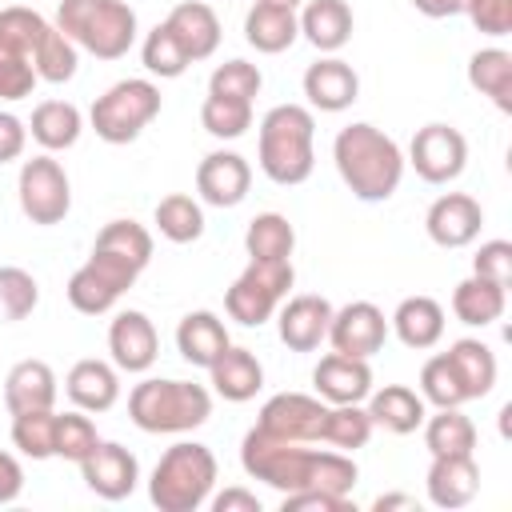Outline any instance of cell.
Returning <instances> with one entry per match:
<instances>
[{"label":"cell","mask_w":512,"mask_h":512,"mask_svg":"<svg viewBox=\"0 0 512 512\" xmlns=\"http://www.w3.org/2000/svg\"><path fill=\"white\" fill-rule=\"evenodd\" d=\"M240 464L252 480H264L276 492H296V488H320L332 496H352L360 468L352 452L336 448H312L304 440H284L264 432L260 424L248 428L240 440Z\"/></svg>","instance_id":"obj_1"},{"label":"cell","mask_w":512,"mask_h":512,"mask_svg":"<svg viewBox=\"0 0 512 512\" xmlns=\"http://www.w3.org/2000/svg\"><path fill=\"white\" fill-rule=\"evenodd\" d=\"M152 232L136 220H108L96 232L92 256L68 280V304L84 316H104L148 268Z\"/></svg>","instance_id":"obj_2"},{"label":"cell","mask_w":512,"mask_h":512,"mask_svg":"<svg viewBox=\"0 0 512 512\" xmlns=\"http://www.w3.org/2000/svg\"><path fill=\"white\" fill-rule=\"evenodd\" d=\"M332 160L348 192L364 204L388 200L404 180V152L376 124H348L332 140Z\"/></svg>","instance_id":"obj_3"},{"label":"cell","mask_w":512,"mask_h":512,"mask_svg":"<svg viewBox=\"0 0 512 512\" xmlns=\"http://www.w3.org/2000/svg\"><path fill=\"white\" fill-rule=\"evenodd\" d=\"M316 120L304 104H276L260 120V140H256V160L260 172L272 184H304L316 168Z\"/></svg>","instance_id":"obj_4"},{"label":"cell","mask_w":512,"mask_h":512,"mask_svg":"<svg viewBox=\"0 0 512 512\" xmlns=\"http://www.w3.org/2000/svg\"><path fill=\"white\" fill-rule=\"evenodd\" d=\"M128 416L140 432H192L212 416V392L192 380H140L128 392Z\"/></svg>","instance_id":"obj_5"},{"label":"cell","mask_w":512,"mask_h":512,"mask_svg":"<svg viewBox=\"0 0 512 512\" xmlns=\"http://www.w3.org/2000/svg\"><path fill=\"white\" fill-rule=\"evenodd\" d=\"M212 488H216L212 448L196 440H180L156 460L148 480V500L160 512H196L200 504H208Z\"/></svg>","instance_id":"obj_6"},{"label":"cell","mask_w":512,"mask_h":512,"mask_svg":"<svg viewBox=\"0 0 512 512\" xmlns=\"http://www.w3.org/2000/svg\"><path fill=\"white\" fill-rule=\"evenodd\" d=\"M56 28L96 60H120L136 44V12L124 0H60Z\"/></svg>","instance_id":"obj_7"},{"label":"cell","mask_w":512,"mask_h":512,"mask_svg":"<svg viewBox=\"0 0 512 512\" xmlns=\"http://www.w3.org/2000/svg\"><path fill=\"white\" fill-rule=\"evenodd\" d=\"M52 24L32 8H0V100H24L36 88V56Z\"/></svg>","instance_id":"obj_8"},{"label":"cell","mask_w":512,"mask_h":512,"mask_svg":"<svg viewBox=\"0 0 512 512\" xmlns=\"http://www.w3.org/2000/svg\"><path fill=\"white\" fill-rule=\"evenodd\" d=\"M156 116H160V88L140 76L116 80L104 96H96V104L88 112L92 132L104 144H132Z\"/></svg>","instance_id":"obj_9"},{"label":"cell","mask_w":512,"mask_h":512,"mask_svg":"<svg viewBox=\"0 0 512 512\" xmlns=\"http://www.w3.org/2000/svg\"><path fill=\"white\" fill-rule=\"evenodd\" d=\"M292 280H296L292 260H248V268L224 292V308L236 324L260 328L264 320H272V312L288 296Z\"/></svg>","instance_id":"obj_10"},{"label":"cell","mask_w":512,"mask_h":512,"mask_svg":"<svg viewBox=\"0 0 512 512\" xmlns=\"http://www.w3.org/2000/svg\"><path fill=\"white\" fill-rule=\"evenodd\" d=\"M16 196H20V212L40 224V228H52L68 216L72 208V184H68V172L60 160H52L48 152L44 156H32L20 164V180H16Z\"/></svg>","instance_id":"obj_11"},{"label":"cell","mask_w":512,"mask_h":512,"mask_svg":"<svg viewBox=\"0 0 512 512\" xmlns=\"http://www.w3.org/2000/svg\"><path fill=\"white\" fill-rule=\"evenodd\" d=\"M404 164H412L416 176L428 184H448L468 164V140L452 124H424V128H416Z\"/></svg>","instance_id":"obj_12"},{"label":"cell","mask_w":512,"mask_h":512,"mask_svg":"<svg viewBox=\"0 0 512 512\" xmlns=\"http://www.w3.org/2000/svg\"><path fill=\"white\" fill-rule=\"evenodd\" d=\"M328 408L320 396H304V392H276L272 400H264L260 408V428L284 440H304V444H324V424H328Z\"/></svg>","instance_id":"obj_13"},{"label":"cell","mask_w":512,"mask_h":512,"mask_svg":"<svg viewBox=\"0 0 512 512\" xmlns=\"http://www.w3.org/2000/svg\"><path fill=\"white\" fill-rule=\"evenodd\" d=\"M328 340L336 352L344 356H376L388 340V320L372 300H352L344 308H332V324H328Z\"/></svg>","instance_id":"obj_14"},{"label":"cell","mask_w":512,"mask_h":512,"mask_svg":"<svg viewBox=\"0 0 512 512\" xmlns=\"http://www.w3.org/2000/svg\"><path fill=\"white\" fill-rule=\"evenodd\" d=\"M80 476L88 484V492H96L100 500H124L136 492L140 484V464L136 456L116 444V440H100L84 460H80Z\"/></svg>","instance_id":"obj_15"},{"label":"cell","mask_w":512,"mask_h":512,"mask_svg":"<svg viewBox=\"0 0 512 512\" xmlns=\"http://www.w3.org/2000/svg\"><path fill=\"white\" fill-rule=\"evenodd\" d=\"M424 228H428V240L440 248H468L484 228V208L468 192H444L432 200Z\"/></svg>","instance_id":"obj_16"},{"label":"cell","mask_w":512,"mask_h":512,"mask_svg":"<svg viewBox=\"0 0 512 512\" xmlns=\"http://www.w3.org/2000/svg\"><path fill=\"white\" fill-rule=\"evenodd\" d=\"M252 188V168L240 152H208L196 168V192L212 208H236Z\"/></svg>","instance_id":"obj_17"},{"label":"cell","mask_w":512,"mask_h":512,"mask_svg":"<svg viewBox=\"0 0 512 512\" xmlns=\"http://www.w3.org/2000/svg\"><path fill=\"white\" fill-rule=\"evenodd\" d=\"M108 352L120 372H148L160 356V336L144 312L124 308V312H116V320L108 328Z\"/></svg>","instance_id":"obj_18"},{"label":"cell","mask_w":512,"mask_h":512,"mask_svg":"<svg viewBox=\"0 0 512 512\" xmlns=\"http://www.w3.org/2000/svg\"><path fill=\"white\" fill-rule=\"evenodd\" d=\"M312 384H316V396L324 404H360L372 392V368L360 356L328 352L312 368Z\"/></svg>","instance_id":"obj_19"},{"label":"cell","mask_w":512,"mask_h":512,"mask_svg":"<svg viewBox=\"0 0 512 512\" xmlns=\"http://www.w3.org/2000/svg\"><path fill=\"white\" fill-rule=\"evenodd\" d=\"M304 96L320 112H344L360 96V76H356V68L348 60L324 56V60L308 64V72H304Z\"/></svg>","instance_id":"obj_20"},{"label":"cell","mask_w":512,"mask_h":512,"mask_svg":"<svg viewBox=\"0 0 512 512\" xmlns=\"http://www.w3.org/2000/svg\"><path fill=\"white\" fill-rule=\"evenodd\" d=\"M276 324H280V340H284L292 352H316V348L328 340L332 304H328L324 296H312V292L292 296V300L280 308Z\"/></svg>","instance_id":"obj_21"},{"label":"cell","mask_w":512,"mask_h":512,"mask_svg":"<svg viewBox=\"0 0 512 512\" xmlns=\"http://www.w3.org/2000/svg\"><path fill=\"white\" fill-rule=\"evenodd\" d=\"M428 500L436 508H464L476 500L480 492V468H476V456L472 452H460V456H432V468H428Z\"/></svg>","instance_id":"obj_22"},{"label":"cell","mask_w":512,"mask_h":512,"mask_svg":"<svg viewBox=\"0 0 512 512\" xmlns=\"http://www.w3.org/2000/svg\"><path fill=\"white\" fill-rule=\"evenodd\" d=\"M64 392L80 412H108L120 400V376L108 360H76L64 376Z\"/></svg>","instance_id":"obj_23"},{"label":"cell","mask_w":512,"mask_h":512,"mask_svg":"<svg viewBox=\"0 0 512 512\" xmlns=\"http://www.w3.org/2000/svg\"><path fill=\"white\" fill-rule=\"evenodd\" d=\"M56 372L44 360H20L4 376V404L12 416L20 412H48L56 408Z\"/></svg>","instance_id":"obj_24"},{"label":"cell","mask_w":512,"mask_h":512,"mask_svg":"<svg viewBox=\"0 0 512 512\" xmlns=\"http://www.w3.org/2000/svg\"><path fill=\"white\" fill-rule=\"evenodd\" d=\"M364 412H368L372 428H384L392 436L416 432L424 424V416H428L424 396L416 388H408V384H384V388L368 392V408Z\"/></svg>","instance_id":"obj_25"},{"label":"cell","mask_w":512,"mask_h":512,"mask_svg":"<svg viewBox=\"0 0 512 512\" xmlns=\"http://www.w3.org/2000/svg\"><path fill=\"white\" fill-rule=\"evenodd\" d=\"M164 24L176 32V40L184 44L188 60H208V56L220 48V36H224V32H220V16H216L212 4H204V0H184V4H176Z\"/></svg>","instance_id":"obj_26"},{"label":"cell","mask_w":512,"mask_h":512,"mask_svg":"<svg viewBox=\"0 0 512 512\" xmlns=\"http://www.w3.org/2000/svg\"><path fill=\"white\" fill-rule=\"evenodd\" d=\"M228 344H232V340H228L224 320H220L216 312H208V308L188 312V316L176 324V348H180V356H184L192 368H212L216 356H220Z\"/></svg>","instance_id":"obj_27"},{"label":"cell","mask_w":512,"mask_h":512,"mask_svg":"<svg viewBox=\"0 0 512 512\" xmlns=\"http://www.w3.org/2000/svg\"><path fill=\"white\" fill-rule=\"evenodd\" d=\"M208 376H212L216 396H224V400H232V404H244V400H252V396L264 388V368H260V360H256L248 348H236V344H228V348L216 356V364L208 368Z\"/></svg>","instance_id":"obj_28"},{"label":"cell","mask_w":512,"mask_h":512,"mask_svg":"<svg viewBox=\"0 0 512 512\" xmlns=\"http://www.w3.org/2000/svg\"><path fill=\"white\" fill-rule=\"evenodd\" d=\"M300 20V36L316 52H340L352 40V8L344 0H308Z\"/></svg>","instance_id":"obj_29"},{"label":"cell","mask_w":512,"mask_h":512,"mask_svg":"<svg viewBox=\"0 0 512 512\" xmlns=\"http://www.w3.org/2000/svg\"><path fill=\"white\" fill-rule=\"evenodd\" d=\"M392 332L400 336L404 348L424 352V348L440 344V336H444V308L432 296H408L392 312Z\"/></svg>","instance_id":"obj_30"},{"label":"cell","mask_w":512,"mask_h":512,"mask_svg":"<svg viewBox=\"0 0 512 512\" xmlns=\"http://www.w3.org/2000/svg\"><path fill=\"white\" fill-rule=\"evenodd\" d=\"M300 36V20L292 8H276V4H252L248 16H244V40L264 52V56H276L284 48H292Z\"/></svg>","instance_id":"obj_31"},{"label":"cell","mask_w":512,"mask_h":512,"mask_svg":"<svg viewBox=\"0 0 512 512\" xmlns=\"http://www.w3.org/2000/svg\"><path fill=\"white\" fill-rule=\"evenodd\" d=\"M504 304H508V288H500V284H492V280H484V276H476V272L452 288V312H456V320L468 324V328H488V324H496V320L504 316Z\"/></svg>","instance_id":"obj_32"},{"label":"cell","mask_w":512,"mask_h":512,"mask_svg":"<svg viewBox=\"0 0 512 512\" xmlns=\"http://www.w3.org/2000/svg\"><path fill=\"white\" fill-rule=\"evenodd\" d=\"M444 356H448V364H452V372H456V380H460L468 400H480V396L492 392V384H496V356H492V348L484 340L464 336V340L448 344Z\"/></svg>","instance_id":"obj_33"},{"label":"cell","mask_w":512,"mask_h":512,"mask_svg":"<svg viewBox=\"0 0 512 512\" xmlns=\"http://www.w3.org/2000/svg\"><path fill=\"white\" fill-rule=\"evenodd\" d=\"M80 128H84V116H80V108L68 104V100H44V104H36V108H32V124H28L32 140H36L44 152H64V148H72V144L80 140Z\"/></svg>","instance_id":"obj_34"},{"label":"cell","mask_w":512,"mask_h":512,"mask_svg":"<svg viewBox=\"0 0 512 512\" xmlns=\"http://www.w3.org/2000/svg\"><path fill=\"white\" fill-rule=\"evenodd\" d=\"M468 84L488 96L500 112H512V52L504 48H480L468 60Z\"/></svg>","instance_id":"obj_35"},{"label":"cell","mask_w":512,"mask_h":512,"mask_svg":"<svg viewBox=\"0 0 512 512\" xmlns=\"http://www.w3.org/2000/svg\"><path fill=\"white\" fill-rule=\"evenodd\" d=\"M244 248H248V260H292L296 228L280 212H260L248 220Z\"/></svg>","instance_id":"obj_36"},{"label":"cell","mask_w":512,"mask_h":512,"mask_svg":"<svg viewBox=\"0 0 512 512\" xmlns=\"http://www.w3.org/2000/svg\"><path fill=\"white\" fill-rule=\"evenodd\" d=\"M420 428L432 456H460L476 448V424L460 408H436V416H424Z\"/></svg>","instance_id":"obj_37"},{"label":"cell","mask_w":512,"mask_h":512,"mask_svg":"<svg viewBox=\"0 0 512 512\" xmlns=\"http://www.w3.org/2000/svg\"><path fill=\"white\" fill-rule=\"evenodd\" d=\"M152 220H156L160 236L172 240V244H192V240L204 236V208H200L192 196H184V192L164 196V200L156 204Z\"/></svg>","instance_id":"obj_38"},{"label":"cell","mask_w":512,"mask_h":512,"mask_svg":"<svg viewBox=\"0 0 512 512\" xmlns=\"http://www.w3.org/2000/svg\"><path fill=\"white\" fill-rule=\"evenodd\" d=\"M140 60H144V68H148L152 76H160V80H176V76H184V68L192 64L188 52H184V44L176 40V32H172L168 24H156V28L144 36Z\"/></svg>","instance_id":"obj_39"},{"label":"cell","mask_w":512,"mask_h":512,"mask_svg":"<svg viewBox=\"0 0 512 512\" xmlns=\"http://www.w3.org/2000/svg\"><path fill=\"white\" fill-rule=\"evenodd\" d=\"M200 124L208 136L216 140H236L252 128V104L248 100H232V96H204V108H200Z\"/></svg>","instance_id":"obj_40"},{"label":"cell","mask_w":512,"mask_h":512,"mask_svg":"<svg viewBox=\"0 0 512 512\" xmlns=\"http://www.w3.org/2000/svg\"><path fill=\"white\" fill-rule=\"evenodd\" d=\"M372 436V420L360 404H332L328 408V424H324V444L336 452H356L364 448Z\"/></svg>","instance_id":"obj_41"},{"label":"cell","mask_w":512,"mask_h":512,"mask_svg":"<svg viewBox=\"0 0 512 512\" xmlns=\"http://www.w3.org/2000/svg\"><path fill=\"white\" fill-rule=\"evenodd\" d=\"M12 444L32 460L56 456V408L12 416Z\"/></svg>","instance_id":"obj_42"},{"label":"cell","mask_w":512,"mask_h":512,"mask_svg":"<svg viewBox=\"0 0 512 512\" xmlns=\"http://www.w3.org/2000/svg\"><path fill=\"white\" fill-rule=\"evenodd\" d=\"M40 304V284L32 272L4 264L0 268V324H16L24 320L32 308Z\"/></svg>","instance_id":"obj_43"},{"label":"cell","mask_w":512,"mask_h":512,"mask_svg":"<svg viewBox=\"0 0 512 512\" xmlns=\"http://www.w3.org/2000/svg\"><path fill=\"white\" fill-rule=\"evenodd\" d=\"M420 396H424V404H436V408L468 404V396H464V388H460V380H456V372H452L444 352L424 360V368H420Z\"/></svg>","instance_id":"obj_44"},{"label":"cell","mask_w":512,"mask_h":512,"mask_svg":"<svg viewBox=\"0 0 512 512\" xmlns=\"http://www.w3.org/2000/svg\"><path fill=\"white\" fill-rule=\"evenodd\" d=\"M260 84H264L260 68L248 64V60H224V64H216L212 76H208V92H212V96H232V100H248V104H252V96L260 92Z\"/></svg>","instance_id":"obj_45"},{"label":"cell","mask_w":512,"mask_h":512,"mask_svg":"<svg viewBox=\"0 0 512 512\" xmlns=\"http://www.w3.org/2000/svg\"><path fill=\"white\" fill-rule=\"evenodd\" d=\"M100 444L96 424L84 412H56V456L80 464Z\"/></svg>","instance_id":"obj_46"},{"label":"cell","mask_w":512,"mask_h":512,"mask_svg":"<svg viewBox=\"0 0 512 512\" xmlns=\"http://www.w3.org/2000/svg\"><path fill=\"white\" fill-rule=\"evenodd\" d=\"M472 272L484 276V280H492V284H500V288H508L512 284V244L508 240L480 244V252L472 256Z\"/></svg>","instance_id":"obj_47"},{"label":"cell","mask_w":512,"mask_h":512,"mask_svg":"<svg viewBox=\"0 0 512 512\" xmlns=\"http://www.w3.org/2000/svg\"><path fill=\"white\" fill-rule=\"evenodd\" d=\"M468 20L484 36H508L512 32V0H468Z\"/></svg>","instance_id":"obj_48"},{"label":"cell","mask_w":512,"mask_h":512,"mask_svg":"<svg viewBox=\"0 0 512 512\" xmlns=\"http://www.w3.org/2000/svg\"><path fill=\"white\" fill-rule=\"evenodd\" d=\"M280 508H284V512H356V504H352L348 496H332V492H320V488L284 492Z\"/></svg>","instance_id":"obj_49"},{"label":"cell","mask_w":512,"mask_h":512,"mask_svg":"<svg viewBox=\"0 0 512 512\" xmlns=\"http://www.w3.org/2000/svg\"><path fill=\"white\" fill-rule=\"evenodd\" d=\"M24 144H28V128H24V120L12 116V112H0V164L20 160Z\"/></svg>","instance_id":"obj_50"},{"label":"cell","mask_w":512,"mask_h":512,"mask_svg":"<svg viewBox=\"0 0 512 512\" xmlns=\"http://www.w3.org/2000/svg\"><path fill=\"white\" fill-rule=\"evenodd\" d=\"M24 488V468L12 452H0V504H12Z\"/></svg>","instance_id":"obj_51"},{"label":"cell","mask_w":512,"mask_h":512,"mask_svg":"<svg viewBox=\"0 0 512 512\" xmlns=\"http://www.w3.org/2000/svg\"><path fill=\"white\" fill-rule=\"evenodd\" d=\"M208 500H212V512H260V500L248 488H224L220 496H208Z\"/></svg>","instance_id":"obj_52"},{"label":"cell","mask_w":512,"mask_h":512,"mask_svg":"<svg viewBox=\"0 0 512 512\" xmlns=\"http://www.w3.org/2000/svg\"><path fill=\"white\" fill-rule=\"evenodd\" d=\"M412 8L432 20H444V16H460L468 8V0H412Z\"/></svg>","instance_id":"obj_53"},{"label":"cell","mask_w":512,"mask_h":512,"mask_svg":"<svg viewBox=\"0 0 512 512\" xmlns=\"http://www.w3.org/2000/svg\"><path fill=\"white\" fill-rule=\"evenodd\" d=\"M372 508H376V512H388V508H408V512H416L420 504H416V496H404V492H388V496H376V500H372Z\"/></svg>","instance_id":"obj_54"},{"label":"cell","mask_w":512,"mask_h":512,"mask_svg":"<svg viewBox=\"0 0 512 512\" xmlns=\"http://www.w3.org/2000/svg\"><path fill=\"white\" fill-rule=\"evenodd\" d=\"M256 4H276V8H292V12H296L304 0H256Z\"/></svg>","instance_id":"obj_55"}]
</instances>
